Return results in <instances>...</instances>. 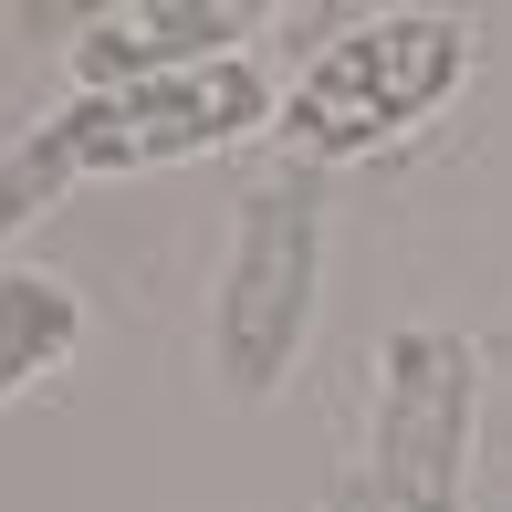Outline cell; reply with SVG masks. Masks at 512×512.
Wrapping results in <instances>:
<instances>
[{
    "instance_id": "cell-1",
    "label": "cell",
    "mask_w": 512,
    "mask_h": 512,
    "mask_svg": "<svg viewBox=\"0 0 512 512\" xmlns=\"http://www.w3.org/2000/svg\"><path fill=\"white\" fill-rule=\"evenodd\" d=\"M460 63H471V32H460L450 11L356 21V32L324 42L304 63V84L283 95V136L314 147V157H356V147H377V136L418 126V115L460 84Z\"/></svg>"
},
{
    "instance_id": "cell-2",
    "label": "cell",
    "mask_w": 512,
    "mask_h": 512,
    "mask_svg": "<svg viewBox=\"0 0 512 512\" xmlns=\"http://www.w3.org/2000/svg\"><path fill=\"white\" fill-rule=\"evenodd\" d=\"M314 283H324V209L314 189L272 178V189L241 199V230H230V262H220V377L241 398H272L283 366L304 356V324H314Z\"/></svg>"
},
{
    "instance_id": "cell-3",
    "label": "cell",
    "mask_w": 512,
    "mask_h": 512,
    "mask_svg": "<svg viewBox=\"0 0 512 512\" xmlns=\"http://www.w3.org/2000/svg\"><path fill=\"white\" fill-rule=\"evenodd\" d=\"M471 418H481V356H471V335H450V324L387 335V377H377V492L398 512H460Z\"/></svg>"
},
{
    "instance_id": "cell-4",
    "label": "cell",
    "mask_w": 512,
    "mask_h": 512,
    "mask_svg": "<svg viewBox=\"0 0 512 512\" xmlns=\"http://www.w3.org/2000/svg\"><path fill=\"white\" fill-rule=\"evenodd\" d=\"M230 32H251L241 0H136V11H95L74 32V84L84 95H115V84L199 74V63H230L220 53Z\"/></svg>"
},
{
    "instance_id": "cell-5",
    "label": "cell",
    "mask_w": 512,
    "mask_h": 512,
    "mask_svg": "<svg viewBox=\"0 0 512 512\" xmlns=\"http://www.w3.org/2000/svg\"><path fill=\"white\" fill-rule=\"evenodd\" d=\"M74 345H84V304L53 272H0V398L32 387L42 366H63Z\"/></svg>"
},
{
    "instance_id": "cell-6",
    "label": "cell",
    "mask_w": 512,
    "mask_h": 512,
    "mask_svg": "<svg viewBox=\"0 0 512 512\" xmlns=\"http://www.w3.org/2000/svg\"><path fill=\"white\" fill-rule=\"evenodd\" d=\"M335 512H387V492H377V481H345V492H335Z\"/></svg>"
}]
</instances>
